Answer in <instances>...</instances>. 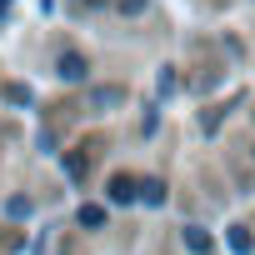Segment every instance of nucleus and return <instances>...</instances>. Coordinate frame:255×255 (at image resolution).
Returning <instances> with one entry per match:
<instances>
[{
	"label": "nucleus",
	"mask_w": 255,
	"mask_h": 255,
	"mask_svg": "<svg viewBox=\"0 0 255 255\" xmlns=\"http://www.w3.org/2000/svg\"><path fill=\"white\" fill-rule=\"evenodd\" d=\"M120 100H125V90H120V85H110V90H95V95H90V105H95V110H105V105H120Z\"/></svg>",
	"instance_id": "obj_4"
},
{
	"label": "nucleus",
	"mask_w": 255,
	"mask_h": 255,
	"mask_svg": "<svg viewBox=\"0 0 255 255\" xmlns=\"http://www.w3.org/2000/svg\"><path fill=\"white\" fill-rule=\"evenodd\" d=\"M140 200L145 205H165V185L160 180H140Z\"/></svg>",
	"instance_id": "obj_5"
},
{
	"label": "nucleus",
	"mask_w": 255,
	"mask_h": 255,
	"mask_svg": "<svg viewBox=\"0 0 255 255\" xmlns=\"http://www.w3.org/2000/svg\"><path fill=\"white\" fill-rule=\"evenodd\" d=\"M185 245H190L195 255H210V235H205L200 225H185Z\"/></svg>",
	"instance_id": "obj_3"
},
{
	"label": "nucleus",
	"mask_w": 255,
	"mask_h": 255,
	"mask_svg": "<svg viewBox=\"0 0 255 255\" xmlns=\"http://www.w3.org/2000/svg\"><path fill=\"white\" fill-rule=\"evenodd\" d=\"M80 225L85 230H100L105 225V205H80Z\"/></svg>",
	"instance_id": "obj_6"
},
{
	"label": "nucleus",
	"mask_w": 255,
	"mask_h": 255,
	"mask_svg": "<svg viewBox=\"0 0 255 255\" xmlns=\"http://www.w3.org/2000/svg\"><path fill=\"white\" fill-rule=\"evenodd\" d=\"M5 100H15V105H20V100H30V90H25V85H5Z\"/></svg>",
	"instance_id": "obj_9"
},
{
	"label": "nucleus",
	"mask_w": 255,
	"mask_h": 255,
	"mask_svg": "<svg viewBox=\"0 0 255 255\" xmlns=\"http://www.w3.org/2000/svg\"><path fill=\"white\" fill-rule=\"evenodd\" d=\"M110 200H120V205H130V200H140V185H135L130 175H115V180H110Z\"/></svg>",
	"instance_id": "obj_2"
},
{
	"label": "nucleus",
	"mask_w": 255,
	"mask_h": 255,
	"mask_svg": "<svg viewBox=\"0 0 255 255\" xmlns=\"http://www.w3.org/2000/svg\"><path fill=\"white\" fill-rule=\"evenodd\" d=\"M85 70H90V65H85V55H75V50H65V55L55 60V75H60V80H70V85H75V80H85Z\"/></svg>",
	"instance_id": "obj_1"
},
{
	"label": "nucleus",
	"mask_w": 255,
	"mask_h": 255,
	"mask_svg": "<svg viewBox=\"0 0 255 255\" xmlns=\"http://www.w3.org/2000/svg\"><path fill=\"white\" fill-rule=\"evenodd\" d=\"M85 5H105V0H85Z\"/></svg>",
	"instance_id": "obj_12"
},
{
	"label": "nucleus",
	"mask_w": 255,
	"mask_h": 255,
	"mask_svg": "<svg viewBox=\"0 0 255 255\" xmlns=\"http://www.w3.org/2000/svg\"><path fill=\"white\" fill-rule=\"evenodd\" d=\"M5 10H10V0H0V15H5Z\"/></svg>",
	"instance_id": "obj_11"
},
{
	"label": "nucleus",
	"mask_w": 255,
	"mask_h": 255,
	"mask_svg": "<svg viewBox=\"0 0 255 255\" xmlns=\"http://www.w3.org/2000/svg\"><path fill=\"white\" fill-rule=\"evenodd\" d=\"M65 175H70V180H85V155H80V150L65 155Z\"/></svg>",
	"instance_id": "obj_7"
},
{
	"label": "nucleus",
	"mask_w": 255,
	"mask_h": 255,
	"mask_svg": "<svg viewBox=\"0 0 255 255\" xmlns=\"http://www.w3.org/2000/svg\"><path fill=\"white\" fill-rule=\"evenodd\" d=\"M120 10H125V15H140V10H145V0H120Z\"/></svg>",
	"instance_id": "obj_10"
},
{
	"label": "nucleus",
	"mask_w": 255,
	"mask_h": 255,
	"mask_svg": "<svg viewBox=\"0 0 255 255\" xmlns=\"http://www.w3.org/2000/svg\"><path fill=\"white\" fill-rule=\"evenodd\" d=\"M230 250H240V255H245V250H250V235H245V230H230Z\"/></svg>",
	"instance_id": "obj_8"
}]
</instances>
